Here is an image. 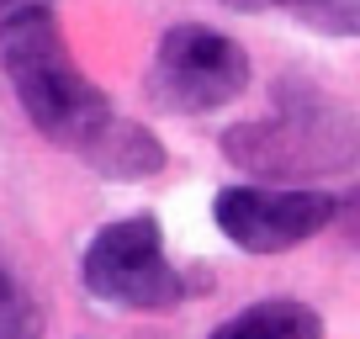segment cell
<instances>
[{
	"label": "cell",
	"mask_w": 360,
	"mask_h": 339,
	"mask_svg": "<svg viewBox=\"0 0 360 339\" xmlns=\"http://www.w3.org/2000/svg\"><path fill=\"white\" fill-rule=\"evenodd\" d=\"M212 339H323V318L292 297H265V302L233 313L228 324H217Z\"/></svg>",
	"instance_id": "52a82bcc"
},
{
	"label": "cell",
	"mask_w": 360,
	"mask_h": 339,
	"mask_svg": "<svg viewBox=\"0 0 360 339\" xmlns=\"http://www.w3.org/2000/svg\"><path fill=\"white\" fill-rule=\"evenodd\" d=\"M85 286L90 297L117 307H143L165 313L186 297V276L165 260V234L148 212L106 223L85 249Z\"/></svg>",
	"instance_id": "3957f363"
},
{
	"label": "cell",
	"mask_w": 360,
	"mask_h": 339,
	"mask_svg": "<svg viewBox=\"0 0 360 339\" xmlns=\"http://www.w3.org/2000/svg\"><path fill=\"white\" fill-rule=\"evenodd\" d=\"M223 154L233 165L270 175V181H292L313 170H345L360 154V122L334 106L328 96H281L276 122H238L223 133Z\"/></svg>",
	"instance_id": "7a4b0ae2"
},
{
	"label": "cell",
	"mask_w": 360,
	"mask_h": 339,
	"mask_svg": "<svg viewBox=\"0 0 360 339\" xmlns=\"http://www.w3.org/2000/svg\"><path fill=\"white\" fill-rule=\"evenodd\" d=\"M0 6H32V0H0Z\"/></svg>",
	"instance_id": "7c38bea8"
},
{
	"label": "cell",
	"mask_w": 360,
	"mask_h": 339,
	"mask_svg": "<svg viewBox=\"0 0 360 339\" xmlns=\"http://www.w3.org/2000/svg\"><path fill=\"white\" fill-rule=\"evenodd\" d=\"M281 11H292L297 22L334 32V37L360 32V0H281Z\"/></svg>",
	"instance_id": "ba28073f"
},
{
	"label": "cell",
	"mask_w": 360,
	"mask_h": 339,
	"mask_svg": "<svg viewBox=\"0 0 360 339\" xmlns=\"http://www.w3.org/2000/svg\"><path fill=\"white\" fill-rule=\"evenodd\" d=\"M0 69L16 85L32 127L48 143H64V148L79 154L90 138L112 122V101L69 58L58 16H53L48 0L0 6Z\"/></svg>",
	"instance_id": "6da1fadb"
},
{
	"label": "cell",
	"mask_w": 360,
	"mask_h": 339,
	"mask_svg": "<svg viewBox=\"0 0 360 339\" xmlns=\"http://www.w3.org/2000/svg\"><path fill=\"white\" fill-rule=\"evenodd\" d=\"M0 339H43V313L37 302L0 271Z\"/></svg>",
	"instance_id": "9c48e42d"
},
{
	"label": "cell",
	"mask_w": 360,
	"mask_h": 339,
	"mask_svg": "<svg viewBox=\"0 0 360 339\" xmlns=\"http://www.w3.org/2000/svg\"><path fill=\"white\" fill-rule=\"evenodd\" d=\"M349 228H355V238H360V196L349 202Z\"/></svg>",
	"instance_id": "8fae6325"
},
{
	"label": "cell",
	"mask_w": 360,
	"mask_h": 339,
	"mask_svg": "<svg viewBox=\"0 0 360 339\" xmlns=\"http://www.w3.org/2000/svg\"><path fill=\"white\" fill-rule=\"evenodd\" d=\"M79 159H85L96 175H106V181H154L159 170L169 165L165 143H159L143 122H122V117H112L101 133L90 138V143L79 148Z\"/></svg>",
	"instance_id": "8992f818"
},
{
	"label": "cell",
	"mask_w": 360,
	"mask_h": 339,
	"mask_svg": "<svg viewBox=\"0 0 360 339\" xmlns=\"http://www.w3.org/2000/svg\"><path fill=\"white\" fill-rule=\"evenodd\" d=\"M212 217L228 244L244 255H281L307 244L339 217V202L328 191H286V186H228L217 191Z\"/></svg>",
	"instance_id": "5b68a950"
},
{
	"label": "cell",
	"mask_w": 360,
	"mask_h": 339,
	"mask_svg": "<svg viewBox=\"0 0 360 339\" xmlns=\"http://www.w3.org/2000/svg\"><path fill=\"white\" fill-rule=\"evenodd\" d=\"M270 6H281V0H270Z\"/></svg>",
	"instance_id": "4fadbf2b"
},
{
	"label": "cell",
	"mask_w": 360,
	"mask_h": 339,
	"mask_svg": "<svg viewBox=\"0 0 360 339\" xmlns=\"http://www.w3.org/2000/svg\"><path fill=\"white\" fill-rule=\"evenodd\" d=\"M223 6H233V11H259V6H270V0H223Z\"/></svg>",
	"instance_id": "30bf717a"
},
{
	"label": "cell",
	"mask_w": 360,
	"mask_h": 339,
	"mask_svg": "<svg viewBox=\"0 0 360 339\" xmlns=\"http://www.w3.org/2000/svg\"><path fill=\"white\" fill-rule=\"evenodd\" d=\"M249 85V53L202 22L169 27L148 64V96L165 112H217Z\"/></svg>",
	"instance_id": "277c9868"
}]
</instances>
